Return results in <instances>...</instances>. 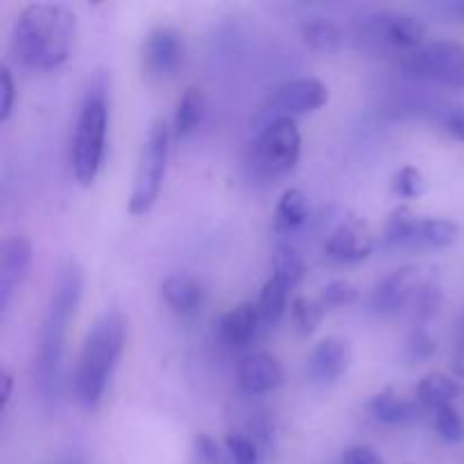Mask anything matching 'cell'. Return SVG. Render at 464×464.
I'll return each instance as SVG.
<instances>
[{
	"instance_id": "obj_1",
	"label": "cell",
	"mask_w": 464,
	"mask_h": 464,
	"mask_svg": "<svg viewBox=\"0 0 464 464\" xmlns=\"http://www.w3.org/2000/svg\"><path fill=\"white\" fill-rule=\"evenodd\" d=\"M77 34V18L57 3H32L21 9L12 30V54L23 66L53 71L68 62Z\"/></svg>"
},
{
	"instance_id": "obj_2",
	"label": "cell",
	"mask_w": 464,
	"mask_h": 464,
	"mask_svg": "<svg viewBox=\"0 0 464 464\" xmlns=\"http://www.w3.org/2000/svg\"><path fill=\"white\" fill-rule=\"evenodd\" d=\"M82 270L75 263H68L59 275L57 285L50 297L48 313H45L44 329H41L39 352L34 358V388L44 403H57L62 390V365L63 349H66L68 324L75 317L82 299Z\"/></svg>"
},
{
	"instance_id": "obj_3",
	"label": "cell",
	"mask_w": 464,
	"mask_h": 464,
	"mask_svg": "<svg viewBox=\"0 0 464 464\" xmlns=\"http://www.w3.org/2000/svg\"><path fill=\"white\" fill-rule=\"evenodd\" d=\"M127 322L121 311L111 308L95 320L86 334L72 374V392L84 411H95L102 403L111 376L125 347Z\"/></svg>"
},
{
	"instance_id": "obj_4",
	"label": "cell",
	"mask_w": 464,
	"mask_h": 464,
	"mask_svg": "<svg viewBox=\"0 0 464 464\" xmlns=\"http://www.w3.org/2000/svg\"><path fill=\"white\" fill-rule=\"evenodd\" d=\"M107 95L104 86L95 82L82 100L71 140L72 175L82 186H91L98 179L104 161V148H107Z\"/></svg>"
},
{
	"instance_id": "obj_5",
	"label": "cell",
	"mask_w": 464,
	"mask_h": 464,
	"mask_svg": "<svg viewBox=\"0 0 464 464\" xmlns=\"http://www.w3.org/2000/svg\"><path fill=\"white\" fill-rule=\"evenodd\" d=\"M170 131L172 130L163 118H157L150 125L148 139H145L139 166H136L134 186H131V216H145L157 204L163 179H166L168 157H170Z\"/></svg>"
},
{
	"instance_id": "obj_6",
	"label": "cell",
	"mask_w": 464,
	"mask_h": 464,
	"mask_svg": "<svg viewBox=\"0 0 464 464\" xmlns=\"http://www.w3.org/2000/svg\"><path fill=\"white\" fill-rule=\"evenodd\" d=\"M399 66L417 80L440 82L449 89L464 91V44L440 39L401 54Z\"/></svg>"
},
{
	"instance_id": "obj_7",
	"label": "cell",
	"mask_w": 464,
	"mask_h": 464,
	"mask_svg": "<svg viewBox=\"0 0 464 464\" xmlns=\"http://www.w3.org/2000/svg\"><path fill=\"white\" fill-rule=\"evenodd\" d=\"M302 154V134L295 118H275L263 125L252 143V166L267 175L290 172Z\"/></svg>"
},
{
	"instance_id": "obj_8",
	"label": "cell",
	"mask_w": 464,
	"mask_h": 464,
	"mask_svg": "<svg viewBox=\"0 0 464 464\" xmlns=\"http://www.w3.org/2000/svg\"><path fill=\"white\" fill-rule=\"evenodd\" d=\"M460 236V225L447 218H420L399 207L385 227V240L394 247H449Z\"/></svg>"
},
{
	"instance_id": "obj_9",
	"label": "cell",
	"mask_w": 464,
	"mask_h": 464,
	"mask_svg": "<svg viewBox=\"0 0 464 464\" xmlns=\"http://www.w3.org/2000/svg\"><path fill=\"white\" fill-rule=\"evenodd\" d=\"M365 32L372 41L399 50L401 54L412 53L426 44L424 21L406 12L372 14L365 21Z\"/></svg>"
},
{
	"instance_id": "obj_10",
	"label": "cell",
	"mask_w": 464,
	"mask_h": 464,
	"mask_svg": "<svg viewBox=\"0 0 464 464\" xmlns=\"http://www.w3.org/2000/svg\"><path fill=\"white\" fill-rule=\"evenodd\" d=\"M329 102V86L317 77H299L276 86L267 100V111L275 118H295L313 113Z\"/></svg>"
},
{
	"instance_id": "obj_11",
	"label": "cell",
	"mask_w": 464,
	"mask_h": 464,
	"mask_svg": "<svg viewBox=\"0 0 464 464\" xmlns=\"http://www.w3.org/2000/svg\"><path fill=\"white\" fill-rule=\"evenodd\" d=\"M184 54L186 44L179 30L168 25L154 27L143 41V72L150 80H168L179 71Z\"/></svg>"
},
{
	"instance_id": "obj_12",
	"label": "cell",
	"mask_w": 464,
	"mask_h": 464,
	"mask_svg": "<svg viewBox=\"0 0 464 464\" xmlns=\"http://www.w3.org/2000/svg\"><path fill=\"white\" fill-rule=\"evenodd\" d=\"M421 281V270L415 266H406L394 270L392 275L385 276L374 290V297H372V306L379 315H397L403 308L411 306L412 297L420 290Z\"/></svg>"
},
{
	"instance_id": "obj_13",
	"label": "cell",
	"mask_w": 464,
	"mask_h": 464,
	"mask_svg": "<svg viewBox=\"0 0 464 464\" xmlns=\"http://www.w3.org/2000/svg\"><path fill=\"white\" fill-rule=\"evenodd\" d=\"M32 267V243L25 236H12L3 243L0 254V308L3 313L12 304L14 293L27 279Z\"/></svg>"
},
{
	"instance_id": "obj_14",
	"label": "cell",
	"mask_w": 464,
	"mask_h": 464,
	"mask_svg": "<svg viewBox=\"0 0 464 464\" xmlns=\"http://www.w3.org/2000/svg\"><path fill=\"white\" fill-rule=\"evenodd\" d=\"M324 252L338 263H361L374 252V236L370 234L367 225L356 218H349L326 236Z\"/></svg>"
},
{
	"instance_id": "obj_15",
	"label": "cell",
	"mask_w": 464,
	"mask_h": 464,
	"mask_svg": "<svg viewBox=\"0 0 464 464\" xmlns=\"http://www.w3.org/2000/svg\"><path fill=\"white\" fill-rule=\"evenodd\" d=\"M352 365V347L343 338H326L315 344L306 361L308 376L317 383H334Z\"/></svg>"
},
{
	"instance_id": "obj_16",
	"label": "cell",
	"mask_w": 464,
	"mask_h": 464,
	"mask_svg": "<svg viewBox=\"0 0 464 464\" xmlns=\"http://www.w3.org/2000/svg\"><path fill=\"white\" fill-rule=\"evenodd\" d=\"M238 385L243 392L252 394V397H261V394L272 392L284 381V370H281L279 361L270 353H249L238 362Z\"/></svg>"
},
{
	"instance_id": "obj_17",
	"label": "cell",
	"mask_w": 464,
	"mask_h": 464,
	"mask_svg": "<svg viewBox=\"0 0 464 464\" xmlns=\"http://www.w3.org/2000/svg\"><path fill=\"white\" fill-rule=\"evenodd\" d=\"M161 297L177 315H195L204 304V285L188 272H172L161 281Z\"/></svg>"
},
{
	"instance_id": "obj_18",
	"label": "cell",
	"mask_w": 464,
	"mask_h": 464,
	"mask_svg": "<svg viewBox=\"0 0 464 464\" xmlns=\"http://www.w3.org/2000/svg\"><path fill=\"white\" fill-rule=\"evenodd\" d=\"M220 335L229 347L240 349L247 347L254 338H256L258 329H261V315H258V306L252 302H243L227 311L220 317Z\"/></svg>"
},
{
	"instance_id": "obj_19",
	"label": "cell",
	"mask_w": 464,
	"mask_h": 464,
	"mask_svg": "<svg viewBox=\"0 0 464 464\" xmlns=\"http://www.w3.org/2000/svg\"><path fill=\"white\" fill-rule=\"evenodd\" d=\"M420 403H412L408 399H403L401 394H397L394 388H385L381 392H376L374 397L367 401V412L374 417L379 424L385 426H403L411 424L420 415Z\"/></svg>"
},
{
	"instance_id": "obj_20",
	"label": "cell",
	"mask_w": 464,
	"mask_h": 464,
	"mask_svg": "<svg viewBox=\"0 0 464 464\" xmlns=\"http://www.w3.org/2000/svg\"><path fill=\"white\" fill-rule=\"evenodd\" d=\"M458 392H460V388L451 376H447L444 372H430L417 385V403L424 411L438 412L442 408L453 406V399L458 397Z\"/></svg>"
},
{
	"instance_id": "obj_21",
	"label": "cell",
	"mask_w": 464,
	"mask_h": 464,
	"mask_svg": "<svg viewBox=\"0 0 464 464\" xmlns=\"http://www.w3.org/2000/svg\"><path fill=\"white\" fill-rule=\"evenodd\" d=\"M204 113V93L199 86H188V89L181 93L179 102L175 109V121H172V136L177 140L186 139V136L193 134L198 130L199 121H202Z\"/></svg>"
},
{
	"instance_id": "obj_22",
	"label": "cell",
	"mask_w": 464,
	"mask_h": 464,
	"mask_svg": "<svg viewBox=\"0 0 464 464\" xmlns=\"http://www.w3.org/2000/svg\"><path fill=\"white\" fill-rule=\"evenodd\" d=\"M308 220V199L299 188L284 190L275 208V229L295 231Z\"/></svg>"
},
{
	"instance_id": "obj_23",
	"label": "cell",
	"mask_w": 464,
	"mask_h": 464,
	"mask_svg": "<svg viewBox=\"0 0 464 464\" xmlns=\"http://www.w3.org/2000/svg\"><path fill=\"white\" fill-rule=\"evenodd\" d=\"M288 285L281 284L276 276H270L258 295V315H261L263 326H276L281 317L288 311Z\"/></svg>"
},
{
	"instance_id": "obj_24",
	"label": "cell",
	"mask_w": 464,
	"mask_h": 464,
	"mask_svg": "<svg viewBox=\"0 0 464 464\" xmlns=\"http://www.w3.org/2000/svg\"><path fill=\"white\" fill-rule=\"evenodd\" d=\"M272 267H275V275L272 276H276L288 288H295L306 276V263H304L302 254L295 247H290V245L276 247L275 258H272Z\"/></svg>"
},
{
	"instance_id": "obj_25",
	"label": "cell",
	"mask_w": 464,
	"mask_h": 464,
	"mask_svg": "<svg viewBox=\"0 0 464 464\" xmlns=\"http://www.w3.org/2000/svg\"><path fill=\"white\" fill-rule=\"evenodd\" d=\"M302 36L317 53H335L343 44V32L331 21H308L302 25Z\"/></svg>"
},
{
	"instance_id": "obj_26",
	"label": "cell",
	"mask_w": 464,
	"mask_h": 464,
	"mask_svg": "<svg viewBox=\"0 0 464 464\" xmlns=\"http://www.w3.org/2000/svg\"><path fill=\"white\" fill-rule=\"evenodd\" d=\"M290 315H293L295 331H297L302 338H311L322 324V315H324V308L315 299H308L304 295L293 299L290 304Z\"/></svg>"
},
{
	"instance_id": "obj_27",
	"label": "cell",
	"mask_w": 464,
	"mask_h": 464,
	"mask_svg": "<svg viewBox=\"0 0 464 464\" xmlns=\"http://www.w3.org/2000/svg\"><path fill=\"white\" fill-rule=\"evenodd\" d=\"M442 304H444L442 288H440L438 284H433V281H424L411 302V315H412V322H415V326H421L424 322H429L430 317L438 315Z\"/></svg>"
},
{
	"instance_id": "obj_28",
	"label": "cell",
	"mask_w": 464,
	"mask_h": 464,
	"mask_svg": "<svg viewBox=\"0 0 464 464\" xmlns=\"http://www.w3.org/2000/svg\"><path fill=\"white\" fill-rule=\"evenodd\" d=\"M438 353V340L429 334L424 326H415L408 335L406 344H403V358L411 365H420V362L430 361Z\"/></svg>"
},
{
	"instance_id": "obj_29",
	"label": "cell",
	"mask_w": 464,
	"mask_h": 464,
	"mask_svg": "<svg viewBox=\"0 0 464 464\" xmlns=\"http://www.w3.org/2000/svg\"><path fill=\"white\" fill-rule=\"evenodd\" d=\"M429 184H426L424 172L417 170L415 166H403L401 170L394 172L392 177V193L401 199H417L426 193Z\"/></svg>"
},
{
	"instance_id": "obj_30",
	"label": "cell",
	"mask_w": 464,
	"mask_h": 464,
	"mask_svg": "<svg viewBox=\"0 0 464 464\" xmlns=\"http://www.w3.org/2000/svg\"><path fill=\"white\" fill-rule=\"evenodd\" d=\"M358 299V288L347 279H335L331 284H326L322 288V295L317 302L322 304V308H343L349 306Z\"/></svg>"
},
{
	"instance_id": "obj_31",
	"label": "cell",
	"mask_w": 464,
	"mask_h": 464,
	"mask_svg": "<svg viewBox=\"0 0 464 464\" xmlns=\"http://www.w3.org/2000/svg\"><path fill=\"white\" fill-rule=\"evenodd\" d=\"M435 415V430H438L440 438L444 442H460L464 440V421L460 417V412L456 411V406H447L442 411L433 412Z\"/></svg>"
},
{
	"instance_id": "obj_32",
	"label": "cell",
	"mask_w": 464,
	"mask_h": 464,
	"mask_svg": "<svg viewBox=\"0 0 464 464\" xmlns=\"http://www.w3.org/2000/svg\"><path fill=\"white\" fill-rule=\"evenodd\" d=\"M227 453H229L231 464H258L261 460V453L258 447L254 444V440H249L243 433H229L225 438Z\"/></svg>"
},
{
	"instance_id": "obj_33",
	"label": "cell",
	"mask_w": 464,
	"mask_h": 464,
	"mask_svg": "<svg viewBox=\"0 0 464 464\" xmlns=\"http://www.w3.org/2000/svg\"><path fill=\"white\" fill-rule=\"evenodd\" d=\"M0 93H3V100H0V122H7L14 111V102H16V84H14L12 71L7 66L0 68Z\"/></svg>"
},
{
	"instance_id": "obj_34",
	"label": "cell",
	"mask_w": 464,
	"mask_h": 464,
	"mask_svg": "<svg viewBox=\"0 0 464 464\" xmlns=\"http://www.w3.org/2000/svg\"><path fill=\"white\" fill-rule=\"evenodd\" d=\"M195 460H202L207 464H220V447L216 440L207 433H198L193 440Z\"/></svg>"
},
{
	"instance_id": "obj_35",
	"label": "cell",
	"mask_w": 464,
	"mask_h": 464,
	"mask_svg": "<svg viewBox=\"0 0 464 464\" xmlns=\"http://www.w3.org/2000/svg\"><path fill=\"white\" fill-rule=\"evenodd\" d=\"M343 464H385L383 458L367 444H353L343 453Z\"/></svg>"
},
{
	"instance_id": "obj_36",
	"label": "cell",
	"mask_w": 464,
	"mask_h": 464,
	"mask_svg": "<svg viewBox=\"0 0 464 464\" xmlns=\"http://www.w3.org/2000/svg\"><path fill=\"white\" fill-rule=\"evenodd\" d=\"M444 130H447L449 136H453V139L464 143V107L451 109L444 116Z\"/></svg>"
},
{
	"instance_id": "obj_37",
	"label": "cell",
	"mask_w": 464,
	"mask_h": 464,
	"mask_svg": "<svg viewBox=\"0 0 464 464\" xmlns=\"http://www.w3.org/2000/svg\"><path fill=\"white\" fill-rule=\"evenodd\" d=\"M0 383H3V411H5L9 399H12V388H14V376L7 367H3V372H0Z\"/></svg>"
},
{
	"instance_id": "obj_38",
	"label": "cell",
	"mask_w": 464,
	"mask_h": 464,
	"mask_svg": "<svg viewBox=\"0 0 464 464\" xmlns=\"http://www.w3.org/2000/svg\"><path fill=\"white\" fill-rule=\"evenodd\" d=\"M449 12H451L456 18H460V21H464V0H458V3L449 5Z\"/></svg>"
},
{
	"instance_id": "obj_39",
	"label": "cell",
	"mask_w": 464,
	"mask_h": 464,
	"mask_svg": "<svg viewBox=\"0 0 464 464\" xmlns=\"http://www.w3.org/2000/svg\"><path fill=\"white\" fill-rule=\"evenodd\" d=\"M458 347H460V353L464 356V315L460 322V329H458Z\"/></svg>"
}]
</instances>
